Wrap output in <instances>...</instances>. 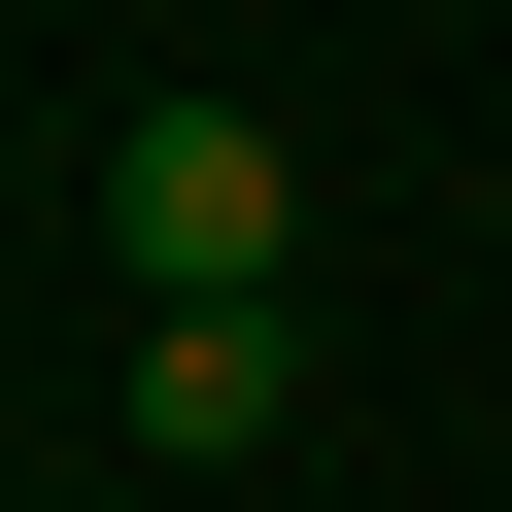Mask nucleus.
<instances>
[{
  "mask_svg": "<svg viewBox=\"0 0 512 512\" xmlns=\"http://www.w3.org/2000/svg\"><path fill=\"white\" fill-rule=\"evenodd\" d=\"M308 410V308H137V444H274Z\"/></svg>",
  "mask_w": 512,
  "mask_h": 512,
  "instance_id": "2",
  "label": "nucleus"
},
{
  "mask_svg": "<svg viewBox=\"0 0 512 512\" xmlns=\"http://www.w3.org/2000/svg\"><path fill=\"white\" fill-rule=\"evenodd\" d=\"M103 239H137L171 308H274V239H308V171L239 137V103H137V137H103Z\"/></svg>",
  "mask_w": 512,
  "mask_h": 512,
  "instance_id": "1",
  "label": "nucleus"
}]
</instances>
